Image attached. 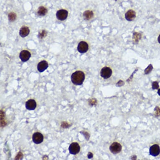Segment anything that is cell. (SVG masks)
Here are the masks:
<instances>
[{"label":"cell","instance_id":"52a82bcc","mask_svg":"<svg viewBox=\"0 0 160 160\" xmlns=\"http://www.w3.org/2000/svg\"><path fill=\"white\" fill-rule=\"evenodd\" d=\"M77 49L80 53H86L89 50V45L85 41H80L78 44Z\"/></svg>","mask_w":160,"mask_h":160},{"label":"cell","instance_id":"5bb4252c","mask_svg":"<svg viewBox=\"0 0 160 160\" xmlns=\"http://www.w3.org/2000/svg\"><path fill=\"white\" fill-rule=\"evenodd\" d=\"M83 16L85 20H90L93 18V13L92 11L88 10V11H86L83 13Z\"/></svg>","mask_w":160,"mask_h":160},{"label":"cell","instance_id":"e0dca14e","mask_svg":"<svg viewBox=\"0 0 160 160\" xmlns=\"http://www.w3.org/2000/svg\"><path fill=\"white\" fill-rule=\"evenodd\" d=\"M0 117L3 118V120H0V122H1L2 121H3V123H2L1 124H1V126L3 127L6 125V122L4 121V119L5 118V113L3 112H2V111H0Z\"/></svg>","mask_w":160,"mask_h":160},{"label":"cell","instance_id":"4fadbf2b","mask_svg":"<svg viewBox=\"0 0 160 160\" xmlns=\"http://www.w3.org/2000/svg\"><path fill=\"white\" fill-rule=\"evenodd\" d=\"M29 32L30 30L29 28L26 26H24L19 30V35L21 37L24 38L28 36Z\"/></svg>","mask_w":160,"mask_h":160},{"label":"cell","instance_id":"ffe728a7","mask_svg":"<svg viewBox=\"0 0 160 160\" xmlns=\"http://www.w3.org/2000/svg\"><path fill=\"white\" fill-rule=\"evenodd\" d=\"M152 89L153 90H155V89H157L159 87V83L157 81L153 82L152 83Z\"/></svg>","mask_w":160,"mask_h":160},{"label":"cell","instance_id":"2e32d148","mask_svg":"<svg viewBox=\"0 0 160 160\" xmlns=\"http://www.w3.org/2000/svg\"><path fill=\"white\" fill-rule=\"evenodd\" d=\"M16 14L13 12H11L9 14V19L11 22H14L16 19Z\"/></svg>","mask_w":160,"mask_h":160},{"label":"cell","instance_id":"3957f363","mask_svg":"<svg viewBox=\"0 0 160 160\" xmlns=\"http://www.w3.org/2000/svg\"><path fill=\"white\" fill-rule=\"evenodd\" d=\"M122 149V146L120 143L114 142L110 146L109 150L111 152L114 154H117L120 153Z\"/></svg>","mask_w":160,"mask_h":160},{"label":"cell","instance_id":"ba28073f","mask_svg":"<svg viewBox=\"0 0 160 160\" xmlns=\"http://www.w3.org/2000/svg\"><path fill=\"white\" fill-rule=\"evenodd\" d=\"M150 154L153 156H157L159 155L160 153V147L159 145L157 144L153 145L150 148L149 150Z\"/></svg>","mask_w":160,"mask_h":160},{"label":"cell","instance_id":"d4e9b609","mask_svg":"<svg viewBox=\"0 0 160 160\" xmlns=\"http://www.w3.org/2000/svg\"><path fill=\"white\" fill-rule=\"evenodd\" d=\"M158 94L160 96V89H159L158 91Z\"/></svg>","mask_w":160,"mask_h":160},{"label":"cell","instance_id":"cb8c5ba5","mask_svg":"<svg viewBox=\"0 0 160 160\" xmlns=\"http://www.w3.org/2000/svg\"><path fill=\"white\" fill-rule=\"evenodd\" d=\"M158 41H159V43L160 44V34L159 35V37H158Z\"/></svg>","mask_w":160,"mask_h":160},{"label":"cell","instance_id":"d6986e66","mask_svg":"<svg viewBox=\"0 0 160 160\" xmlns=\"http://www.w3.org/2000/svg\"><path fill=\"white\" fill-rule=\"evenodd\" d=\"M47 32L45 30H43L41 32H40L38 35V37L40 39H42L47 35Z\"/></svg>","mask_w":160,"mask_h":160},{"label":"cell","instance_id":"277c9868","mask_svg":"<svg viewBox=\"0 0 160 160\" xmlns=\"http://www.w3.org/2000/svg\"><path fill=\"white\" fill-rule=\"evenodd\" d=\"M112 71L110 67H105L102 68L100 72V75L102 77L105 79H109L112 76Z\"/></svg>","mask_w":160,"mask_h":160},{"label":"cell","instance_id":"6da1fadb","mask_svg":"<svg viewBox=\"0 0 160 160\" xmlns=\"http://www.w3.org/2000/svg\"><path fill=\"white\" fill-rule=\"evenodd\" d=\"M85 79L84 73L81 71H76L73 73L71 77V81L76 86H80L83 84Z\"/></svg>","mask_w":160,"mask_h":160},{"label":"cell","instance_id":"5b68a950","mask_svg":"<svg viewBox=\"0 0 160 160\" xmlns=\"http://www.w3.org/2000/svg\"><path fill=\"white\" fill-rule=\"evenodd\" d=\"M44 137L43 134L39 132L34 133L32 135V140L36 144H40L43 141Z\"/></svg>","mask_w":160,"mask_h":160},{"label":"cell","instance_id":"ac0fdd59","mask_svg":"<svg viewBox=\"0 0 160 160\" xmlns=\"http://www.w3.org/2000/svg\"><path fill=\"white\" fill-rule=\"evenodd\" d=\"M153 66L152 65L150 64L147 67L145 70V73L146 74H148L151 71L152 69H153Z\"/></svg>","mask_w":160,"mask_h":160},{"label":"cell","instance_id":"7a4b0ae2","mask_svg":"<svg viewBox=\"0 0 160 160\" xmlns=\"http://www.w3.org/2000/svg\"><path fill=\"white\" fill-rule=\"evenodd\" d=\"M68 150L70 154L76 155L80 152V146L77 143H72L69 146Z\"/></svg>","mask_w":160,"mask_h":160},{"label":"cell","instance_id":"9a60e30c","mask_svg":"<svg viewBox=\"0 0 160 160\" xmlns=\"http://www.w3.org/2000/svg\"><path fill=\"white\" fill-rule=\"evenodd\" d=\"M47 12V9L44 6H40L39 8L37 11V13L40 16H44Z\"/></svg>","mask_w":160,"mask_h":160},{"label":"cell","instance_id":"30bf717a","mask_svg":"<svg viewBox=\"0 0 160 160\" xmlns=\"http://www.w3.org/2000/svg\"><path fill=\"white\" fill-rule=\"evenodd\" d=\"M31 53L27 50H23L20 53L19 57L22 61L25 62L29 60L31 57Z\"/></svg>","mask_w":160,"mask_h":160},{"label":"cell","instance_id":"7c38bea8","mask_svg":"<svg viewBox=\"0 0 160 160\" xmlns=\"http://www.w3.org/2000/svg\"><path fill=\"white\" fill-rule=\"evenodd\" d=\"M48 67V64L47 62L43 60L40 62L37 65V69L40 73H42L46 70Z\"/></svg>","mask_w":160,"mask_h":160},{"label":"cell","instance_id":"484cf974","mask_svg":"<svg viewBox=\"0 0 160 160\" xmlns=\"http://www.w3.org/2000/svg\"></svg>","mask_w":160,"mask_h":160},{"label":"cell","instance_id":"8992f818","mask_svg":"<svg viewBox=\"0 0 160 160\" xmlns=\"http://www.w3.org/2000/svg\"><path fill=\"white\" fill-rule=\"evenodd\" d=\"M56 16L58 20L64 21L67 18L68 12L67 10L65 9H60L57 12Z\"/></svg>","mask_w":160,"mask_h":160},{"label":"cell","instance_id":"44dd1931","mask_svg":"<svg viewBox=\"0 0 160 160\" xmlns=\"http://www.w3.org/2000/svg\"><path fill=\"white\" fill-rule=\"evenodd\" d=\"M156 111L155 114H156V116H159V115H160V109L158 107H156Z\"/></svg>","mask_w":160,"mask_h":160},{"label":"cell","instance_id":"603a6c76","mask_svg":"<svg viewBox=\"0 0 160 160\" xmlns=\"http://www.w3.org/2000/svg\"><path fill=\"white\" fill-rule=\"evenodd\" d=\"M93 155L91 152H89L88 155V157L89 159H91L93 157Z\"/></svg>","mask_w":160,"mask_h":160},{"label":"cell","instance_id":"8fae6325","mask_svg":"<svg viewBox=\"0 0 160 160\" xmlns=\"http://www.w3.org/2000/svg\"><path fill=\"white\" fill-rule=\"evenodd\" d=\"M125 17L128 21H132L136 18V13L133 10H128L125 13Z\"/></svg>","mask_w":160,"mask_h":160},{"label":"cell","instance_id":"9c48e42d","mask_svg":"<svg viewBox=\"0 0 160 160\" xmlns=\"http://www.w3.org/2000/svg\"><path fill=\"white\" fill-rule=\"evenodd\" d=\"M37 103L36 101L33 99H30L28 100L25 104L26 109L29 110H34L36 109Z\"/></svg>","mask_w":160,"mask_h":160},{"label":"cell","instance_id":"7402d4cb","mask_svg":"<svg viewBox=\"0 0 160 160\" xmlns=\"http://www.w3.org/2000/svg\"><path fill=\"white\" fill-rule=\"evenodd\" d=\"M91 102H90V104H92V105H93L94 104H95L96 103V100L95 99H92V100H90Z\"/></svg>","mask_w":160,"mask_h":160}]
</instances>
